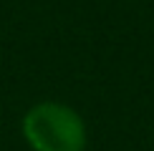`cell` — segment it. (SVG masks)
Listing matches in <instances>:
<instances>
[{"instance_id": "cell-1", "label": "cell", "mask_w": 154, "mask_h": 151, "mask_svg": "<svg viewBox=\"0 0 154 151\" xmlns=\"http://www.w3.org/2000/svg\"><path fill=\"white\" fill-rule=\"evenodd\" d=\"M23 136L35 151H83L86 126L73 108L63 103L33 106L23 118Z\"/></svg>"}]
</instances>
